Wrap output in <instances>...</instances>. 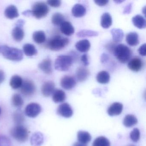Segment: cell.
<instances>
[{
    "label": "cell",
    "mask_w": 146,
    "mask_h": 146,
    "mask_svg": "<svg viewBox=\"0 0 146 146\" xmlns=\"http://www.w3.org/2000/svg\"><path fill=\"white\" fill-rule=\"evenodd\" d=\"M131 8H132V4L131 3H129L125 7L123 13L125 14H129L131 12Z\"/></svg>",
    "instance_id": "obj_44"
},
{
    "label": "cell",
    "mask_w": 146,
    "mask_h": 146,
    "mask_svg": "<svg viewBox=\"0 0 146 146\" xmlns=\"http://www.w3.org/2000/svg\"><path fill=\"white\" fill-rule=\"evenodd\" d=\"M11 141L7 137L0 135V146H11Z\"/></svg>",
    "instance_id": "obj_39"
},
{
    "label": "cell",
    "mask_w": 146,
    "mask_h": 146,
    "mask_svg": "<svg viewBox=\"0 0 146 146\" xmlns=\"http://www.w3.org/2000/svg\"><path fill=\"white\" fill-rule=\"evenodd\" d=\"M44 142L43 135L40 132L34 133L31 137V143L33 146H40Z\"/></svg>",
    "instance_id": "obj_22"
},
{
    "label": "cell",
    "mask_w": 146,
    "mask_h": 146,
    "mask_svg": "<svg viewBox=\"0 0 146 146\" xmlns=\"http://www.w3.org/2000/svg\"><path fill=\"white\" fill-rule=\"evenodd\" d=\"M38 67L42 72L47 75H51L52 73V61L49 58L43 60L38 65Z\"/></svg>",
    "instance_id": "obj_15"
},
{
    "label": "cell",
    "mask_w": 146,
    "mask_h": 146,
    "mask_svg": "<svg viewBox=\"0 0 146 146\" xmlns=\"http://www.w3.org/2000/svg\"><path fill=\"white\" fill-rule=\"evenodd\" d=\"M20 91L25 96H31L35 92V85L31 80H25L23 81V84L20 88Z\"/></svg>",
    "instance_id": "obj_7"
},
{
    "label": "cell",
    "mask_w": 146,
    "mask_h": 146,
    "mask_svg": "<svg viewBox=\"0 0 146 146\" xmlns=\"http://www.w3.org/2000/svg\"><path fill=\"white\" fill-rule=\"evenodd\" d=\"M5 78V72L2 70H0V84L2 83Z\"/></svg>",
    "instance_id": "obj_46"
},
{
    "label": "cell",
    "mask_w": 146,
    "mask_h": 146,
    "mask_svg": "<svg viewBox=\"0 0 146 146\" xmlns=\"http://www.w3.org/2000/svg\"><path fill=\"white\" fill-rule=\"evenodd\" d=\"M23 22L22 20H19L17 26L12 31V36L13 39L17 42H20L23 39L25 34L23 27Z\"/></svg>",
    "instance_id": "obj_9"
},
{
    "label": "cell",
    "mask_w": 146,
    "mask_h": 146,
    "mask_svg": "<svg viewBox=\"0 0 146 146\" xmlns=\"http://www.w3.org/2000/svg\"><path fill=\"white\" fill-rule=\"evenodd\" d=\"M98 32L89 30H82L76 34L77 36L78 37H93L98 36Z\"/></svg>",
    "instance_id": "obj_33"
},
{
    "label": "cell",
    "mask_w": 146,
    "mask_h": 146,
    "mask_svg": "<svg viewBox=\"0 0 146 146\" xmlns=\"http://www.w3.org/2000/svg\"><path fill=\"white\" fill-rule=\"evenodd\" d=\"M137 119L136 117L132 114H128L124 118L123 123L126 127H131L136 124Z\"/></svg>",
    "instance_id": "obj_31"
},
{
    "label": "cell",
    "mask_w": 146,
    "mask_h": 146,
    "mask_svg": "<svg viewBox=\"0 0 146 146\" xmlns=\"http://www.w3.org/2000/svg\"><path fill=\"white\" fill-rule=\"evenodd\" d=\"M57 113L62 117L69 118L73 115V112L72 108L68 103H64L59 106Z\"/></svg>",
    "instance_id": "obj_10"
},
{
    "label": "cell",
    "mask_w": 146,
    "mask_h": 146,
    "mask_svg": "<svg viewBox=\"0 0 146 146\" xmlns=\"http://www.w3.org/2000/svg\"><path fill=\"white\" fill-rule=\"evenodd\" d=\"M94 2L97 5L102 7L107 5L108 3L109 2V1L108 0H96V1H94Z\"/></svg>",
    "instance_id": "obj_43"
},
{
    "label": "cell",
    "mask_w": 146,
    "mask_h": 146,
    "mask_svg": "<svg viewBox=\"0 0 146 146\" xmlns=\"http://www.w3.org/2000/svg\"><path fill=\"white\" fill-rule=\"evenodd\" d=\"M0 47H1V46H0Z\"/></svg>",
    "instance_id": "obj_50"
},
{
    "label": "cell",
    "mask_w": 146,
    "mask_h": 146,
    "mask_svg": "<svg viewBox=\"0 0 146 146\" xmlns=\"http://www.w3.org/2000/svg\"><path fill=\"white\" fill-rule=\"evenodd\" d=\"M76 84L75 78L71 76H66L60 80L61 87L66 90H70L74 88Z\"/></svg>",
    "instance_id": "obj_11"
},
{
    "label": "cell",
    "mask_w": 146,
    "mask_h": 146,
    "mask_svg": "<svg viewBox=\"0 0 146 146\" xmlns=\"http://www.w3.org/2000/svg\"><path fill=\"white\" fill-rule=\"evenodd\" d=\"M93 146H110V143L106 137L100 136L94 141Z\"/></svg>",
    "instance_id": "obj_35"
},
{
    "label": "cell",
    "mask_w": 146,
    "mask_h": 146,
    "mask_svg": "<svg viewBox=\"0 0 146 146\" xmlns=\"http://www.w3.org/2000/svg\"><path fill=\"white\" fill-rule=\"evenodd\" d=\"M132 22L134 26L139 29H145L146 26V20L143 17L137 15L133 17Z\"/></svg>",
    "instance_id": "obj_24"
},
{
    "label": "cell",
    "mask_w": 146,
    "mask_h": 146,
    "mask_svg": "<svg viewBox=\"0 0 146 146\" xmlns=\"http://www.w3.org/2000/svg\"><path fill=\"white\" fill-rule=\"evenodd\" d=\"M89 75V71L85 67L82 66L77 69L76 75L77 78L79 82H84L87 80Z\"/></svg>",
    "instance_id": "obj_18"
},
{
    "label": "cell",
    "mask_w": 146,
    "mask_h": 146,
    "mask_svg": "<svg viewBox=\"0 0 146 146\" xmlns=\"http://www.w3.org/2000/svg\"><path fill=\"white\" fill-rule=\"evenodd\" d=\"M14 122L17 125L22 124L24 122L25 118L21 111H17L14 112L13 115Z\"/></svg>",
    "instance_id": "obj_37"
},
{
    "label": "cell",
    "mask_w": 146,
    "mask_h": 146,
    "mask_svg": "<svg viewBox=\"0 0 146 146\" xmlns=\"http://www.w3.org/2000/svg\"><path fill=\"white\" fill-rule=\"evenodd\" d=\"M60 30L62 34L67 36L72 35L75 32V29L70 22L64 21L60 25Z\"/></svg>",
    "instance_id": "obj_16"
},
{
    "label": "cell",
    "mask_w": 146,
    "mask_h": 146,
    "mask_svg": "<svg viewBox=\"0 0 146 146\" xmlns=\"http://www.w3.org/2000/svg\"><path fill=\"white\" fill-rule=\"evenodd\" d=\"M0 52L5 58L12 61H21L23 58L22 50L6 45L1 46Z\"/></svg>",
    "instance_id": "obj_1"
},
{
    "label": "cell",
    "mask_w": 146,
    "mask_h": 146,
    "mask_svg": "<svg viewBox=\"0 0 146 146\" xmlns=\"http://www.w3.org/2000/svg\"><path fill=\"white\" fill-rule=\"evenodd\" d=\"M41 111V107L39 104L31 103L27 105L25 108V113L30 117L35 118L40 113Z\"/></svg>",
    "instance_id": "obj_8"
},
{
    "label": "cell",
    "mask_w": 146,
    "mask_h": 146,
    "mask_svg": "<svg viewBox=\"0 0 146 146\" xmlns=\"http://www.w3.org/2000/svg\"><path fill=\"white\" fill-rule=\"evenodd\" d=\"M33 39L34 41L37 44H42L46 41V34L42 31H35L33 34Z\"/></svg>",
    "instance_id": "obj_32"
},
{
    "label": "cell",
    "mask_w": 146,
    "mask_h": 146,
    "mask_svg": "<svg viewBox=\"0 0 146 146\" xmlns=\"http://www.w3.org/2000/svg\"><path fill=\"white\" fill-rule=\"evenodd\" d=\"M86 13V8L81 4H76L73 7L72 9V15L75 17H84Z\"/></svg>",
    "instance_id": "obj_17"
},
{
    "label": "cell",
    "mask_w": 146,
    "mask_h": 146,
    "mask_svg": "<svg viewBox=\"0 0 146 146\" xmlns=\"http://www.w3.org/2000/svg\"><path fill=\"white\" fill-rule=\"evenodd\" d=\"M78 140L79 142L86 144L88 143L91 140L90 134L87 131H80L78 133Z\"/></svg>",
    "instance_id": "obj_27"
},
{
    "label": "cell",
    "mask_w": 146,
    "mask_h": 146,
    "mask_svg": "<svg viewBox=\"0 0 146 146\" xmlns=\"http://www.w3.org/2000/svg\"><path fill=\"white\" fill-rule=\"evenodd\" d=\"M113 53L117 60L123 64L128 62L132 54L131 49L127 46L122 44L116 46L113 49Z\"/></svg>",
    "instance_id": "obj_2"
},
{
    "label": "cell",
    "mask_w": 146,
    "mask_h": 146,
    "mask_svg": "<svg viewBox=\"0 0 146 146\" xmlns=\"http://www.w3.org/2000/svg\"><path fill=\"white\" fill-rule=\"evenodd\" d=\"M73 146H87V144L80 142H76L74 143Z\"/></svg>",
    "instance_id": "obj_47"
},
{
    "label": "cell",
    "mask_w": 146,
    "mask_h": 146,
    "mask_svg": "<svg viewBox=\"0 0 146 146\" xmlns=\"http://www.w3.org/2000/svg\"><path fill=\"white\" fill-rule=\"evenodd\" d=\"M47 3L50 6L53 7H58L61 5V1L59 0H49Z\"/></svg>",
    "instance_id": "obj_40"
},
{
    "label": "cell",
    "mask_w": 146,
    "mask_h": 146,
    "mask_svg": "<svg viewBox=\"0 0 146 146\" xmlns=\"http://www.w3.org/2000/svg\"><path fill=\"white\" fill-rule=\"evenodd\" d=\"M75 46L78 51L81 52H86L90 48V43L88 40H81L76 42Z\"/></svg>",
    "instance_id": "obj_21"
},
{
    "label": "cell",
    "mask_w": 146,
    "mask_h": 146,
    "mask_svg": "<svg viewBox=\"0 0 146 146\" xmlns=\"http://www.w3.org/2000/svg\"><path fill=\"white\" fill-rule=\"evenodd\" d=\"M113 40L116 42L122 41L124 37V33L122 30L118 29H113L111 31Z\"/></svg>",
    "instance_id": "obj_30"
},
{
    "label": "cell",
    "mask_w": 146,
    "mask_h": 146,
    "mask_svg": "<svg viewBox=\"0 0 146 146\" xmlns=\"http://www.w3.org/2000/svg\"><path fill=\"white\" fill-rule=\"evenodd\" d=\"M64 21V17L61 13H57L53 14L52 17V23L56 26H60Z\"/></svg>",
    "instance_id": "obj_34"
},
{
    "label": "cell",
    "mask_w": 146,
    "mask_h": 146,
    "mask_svg": "<svg viewBox=\"0 0 146 146\" xmlns=\"http://www.w3.org/2000/svg\"><path fill=\"white\" fill-rule=\"evenodd\" d=\"M12 102L15 107L20 108L23 105L24 101L20 95L15 94L12 98Z\"/></svg>",
    "instance_id": "obj_36"
},
{
    "label": "cell",
    "mask_w": 146,
    "mask_h": 146,
    "mask_svg": "<svg viewBox=\"0 0 146 146\" xmlns=\"http://www.w3.org/2000/svg\"><path fill=\"white\" fill-rule=\"evenodd\" d=\"M49 11V8L46 3L37 2L33 5L31 13L35 18L40 19L46 17Z\"/></svg>",
    "instance_id": "obj_6"
},
{
    "label": "cell",
    "mask_w": 146,
    "mask_h": 146,
    "mask_svg": "<svg viewBox=\"0 0 146 146\" xmlns=\"http://www.w3.org/2000/svg\"><path fill=\"white\" fill-rule=\"evenodd\" d=\"M130 137L131 141L134 142H137L140 138V132L137 128H135L130 134Z\"/></svg>",
    "instance_id": "obj_38"
},
{
    "label": "cell",
    "mask_w": 146,
    "mask_h": 146,
    "mask_svg": "<svg viewBox=\"0 0 146 146\" xmlns=\"http://www.w3.org/2000/svg\"><path fill=\"white\" fill-rule=\"evenodd\" d=\"M126 41L131 46H137L139 43L138 34L134 32L128 33L126 36Z\"/></svg>",
    "instance_id": "obj_20"
},
{
    "label": "cell",
    "mask_w": 146,
    "mask_h": 146,
    "mask_svg": "<svg viewBox=\"0 0 146 146\" xmlns=\"http://www.w3.org/2000/svg\"><path fill=\"white\" fill-rule=\"evenodd\" d=\"M123 110V105L119 102H114L110 106L108 109L107 112L110 116L119 115Z\"/></svg>",
    "instance_id": "obj_14"
},
{
    "label": "cell",
    "mask_w": 146,
    "mask_h": 146,
    "mask_svg": "<svg viewBox=\"0 0 146 146\" xmlns=\"http://www.w3.org/2000/svg\"><path fill=\"white\" fill-rule=\"evenodd\" d=\"M69 43V39L66 37L56 36L48 42L47 47L52 51H58L63 49Z\"/></svg>",
    "instance_id": "obj_4"
},
{
    "label": "cell",
    "mask_w": 146,
    "mask_h": 146,
    "mask_svg": "<svg viewBox=\"0 0 146 146\" xmlns=\"http://www.w3.org/2000/svg\"><path fill=\"white\" fill-rule=\"evenodd\" d=\"M55 89V84L52 81H49L44 83L42 87V95L45 97H48L52 94Z\"/></svg>",
    "instance_id": "obj_13"
},
{
    "label": "cell",
    "mask_w": 146,
    "mask_h": 146,
    "mask_svg": "<svg viewBox=\"0 0 146 146\" xmlns=\"http://www.w3.org/2000/svg\"><path fill=\"white\" fill-rule=\"evenodd\" d=\"M12 136L18 141L25 142L29 138L28 129L22 125H17L11 130Z\"/></svg>",
    "instance_id": "obj_5"
},
{
    "label": "cell",
    "mask_w": 146,
    "mask_h": 146,
    "mask_svg": "<svg viewBox=\"0 0 146 146\" xmlns=\"http://www.w3.org/2000/svg\"><path fill=\"white\" fill-rule=\"evenodd\" d=\"M143 62L138 57H135L131 59L128 64V67L131 70L137 72L141 70L143 67Z\"/></svg>",
    "instance_id": "obj_12"
},
{
    "label": "cell",
    "mask_w": 146,
    "mask_h": 146,
    "mask_svg": "<svg viewBox=\"0 0 146 146\" xmlns=\"http://www.w3.org/2000/svg\"><path fill=\"white\" fill-rule=\"evenodd\" d=\"M138 52L140 55L142 56H146V44L142 45L138 49Z\"/></svg>",
    "instance_id": "obj_41"
},
{
    "label": "cell",
    "mask_w": 146,
    "mask_h": 146,
    "mask_svg": "<svg viewBox=\"0 0 146 146\" xmlns=\"http://www.w3.org/2000/svg\"><path fill=\"white\" fill-rule=\"evenodd\" d=\"M23 83V79L21 77L18 75H14L10 80V85L13 89H17L21 88Z\"/></svg>",
    "instance_id": "obj_28"
},
{
    "label": "cell",
    "mask_w": 146,
    "mask_h": 146,
    "mask_svg": "<svg viewBox=\"0 0 146 146\" xmlns=\"http://www.w3.org/2000/svg\"><path fill=\"white\" fill-rule=\"evenodd\" d=\"M109 59V56L106 54L103 53L101 57V61L102 63H104L106 62Z\"/></svg>",
    "instance_id": "obj_45"
},
{
    "label": "cell",
    "mask_w": 146,
    "mask_h": 146,
    "mask_svg": "<svg viewBox=\"0 0 146 146\" xmlns=\"http://www.w3.org/2000/svg\"><path fill=\"white\" fill-rule=\"evenodd\" d=\"M23 49L25 54L28 57H31L36 55L37 54V50L33 44L29 43L25 44L23 46Z\"/></svg>",
    "instance_id": "obj_29"
},
{
    "label": "cell",
    "mask_w": 146,
    "mask_h": 146,
    "mask_svg": "<svg viewBox=\"0 0 146 146\" xmlns=\"http://www.w3.org/2000/svg\"><path fill=\"white\" fill-rule=\"evenodd\" d=\"M112 24V19L110 14L108 13H105L102 14L101 18V26L103 29L109 28Z\"/></svg>",
    "instance_id": "obj_25"
},
{
    "label": "cell",
    "mask_w": 146,
    "mask_h": 146,
    "mask_svg": "<svg viewBox=\"0 0 146 146\" xmlns=\"http://www.w3.org/2000/svg\"><path fill=\"white\" fill-rule=\"evenodd\" d=\"M73 63V58L69 55H60L55 60L54 67L60 71H66L70 69Z\"/></svg>",
    "instance_id": "obj_3"
},
{
    "label": "cell",
    "mask_w": 146,
    "mask_h": 146,
    "mask_svg": "<svg viewBox=\"0 0 146 146\" xmlns=\"http://www.w3.org/2000/svg\"><path fill=\"white\" fill-rule=\"evenodd\" d=\"M1 108H0V115H1Z\"/></svg>",
    "instance_id": "obj_49"
},
{
    "label": "cell",
    "mask_w": 146,
    "mask_h": 146,
    "mask_svg": "<svg viewBox=\"0 0 146 146\" xmlns=\"http://www.w3.org/2000/svg\"><path fill=\"white\" fill-rule=\"evenodd\" d=\"M115 3H117V4H120L121 2H123V1H114Z\"/></svg>",
    "instance_id": "obj_48"
},
{
    "label": "cell",
    "mask_w": 146,
    "mask_h": 146,
    "mask_svg": "<svg viewBox=\"0 0 146 146\" xmlns=\"http://www.w3.org/2000/svg\"><path fill=\"white\" fill-rule=\"evenodd\" d=\"M110 76L109 73L106 71L100 72L96 76V80L99 83L106 84L110 81Z\"/></svg>",
    "instance_id": "obj_26"
},
{
    "label": "cell",
    "mask_w": 146,
    "mask_h": 146,
    "mask_svg": "<svg viewBox=\"0 0 146 146\" xmlns=\"http://www.w3.org/2000/svg\"><path fill=\"white\" fill-rule=\"evenodd\" d=\"M81 60L84 66H87L89 64L88 56L86 54H84L82 55Z\"/></svg>",
    "instance_id": "obj_42"
},
{
    "label": "cell",
    "mask_w": 146,
    "mask_h": 146,
    "mask_svg": "<svg viewBox=\"0 0 146 146\" xmlns=\"http://www.w3.org/2000/svg\"><path fill=\"white\" fill-rule=\"evenodd\" d=\"M66 99L65 93L62 90H54L52 94V100L55 103H60L64 101Z\"/></svg>",
    "instance_id": "obj_23"
},
{
    "label": "cell",
    "mask_w": 146,
    "mask_h": 146,
    "mask_svg": "<svg viewBox=\"0 0 146 146\" xmlns=\"http://www.w3.org/2000/svg\"><path fill=\"white\" fill-rule=\"evenodd\" d=\"M5 15L7 18L13 19L19 16V13L17 7L13 5H11L7 7L5 10Z\"/></svg>",
    "instance_id": "obj_19"
}]
</instances>
